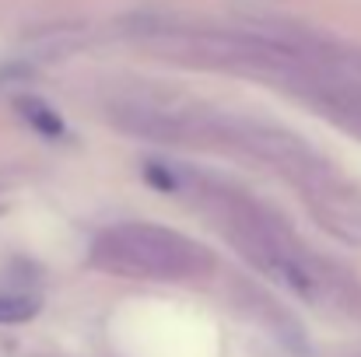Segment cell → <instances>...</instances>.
Returning <instances> with one entry per match:
<instances>
[{
    "mask_svg": "<svg viewBox=\"0 0 361 357\" xmlns=\"http://www.w3.org/2000/svg\"><path fill=\"white\" fill-rule=\"evenodd\" d=\"M92 266L137 280H193L214 270L204 245L158 225H116L92 242Z\"/></svg>",
    "mask_w": 361,
    "mask_h": 357,
    "instance_id": "7a4b0ae2",
    "label": "cell"
},
{
    "mask_svg": "<svg viewBox=\"0 0 361 357\" xmlns=\"http://www.w3.org/2000/svg\"><path fill=\"white\" fill-rule=\"evenodd\" d=\"M35 312H39V301H35V298H25V294H0V326L28 322Z\"/></svg>",
    "mask_w": 361,
    "mask_h": 357,
    "instance_id": "277c9868",
    "label": "cell"
},
{
    "mask_svg": "<svg viewBox=\"0 0 361 357\" xmlns=\"http://www.w3.org/2000/svg\"><path fill=\"white\" fill-rule=\"evenodd\" d=\"M218 218L242 256L288 294L302 298L312 308H341L351 315L361 308L358 284L330 259L309 252L263 207L249 200H218Z\"/></svg>",
    "mask_w": 361,
    "mask_h": 357,
    "instance_id": "6da1fadb",
    "label": "cell"
},
{
    "mask_svg": "<svg viewBox=\"0 0 361 357\" xmlns=\"http://www.w3.org/2000/svg\"><path fill=\"white\" fill-rule=\"evenodd\" d=\"M18 113L25 116V123L35 130V133H42V137H63L67 130H63V123L60 116L46 106V102H39V99H18Z\"/></svg>",
    "mask_w": 361,
    "mask_h": 357,
    "instance_id": "3957f363",
    "label": "cell"
}]
</instances>
